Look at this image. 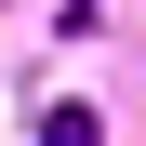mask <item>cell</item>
<instances>
[{
  "instance_id": "obj_1",
  "label": "cell",
  "mask_w": 146,
  "mask_h": 146,
  "mask_svg": "<svg viewBox=\"0 0 146 146\" xmlns=\"http://www.w3.org/2000/svg\"><path fill=\"white\" fill-rule=\"evenodd\" d=\"M40 146H106V119L93 106H40Z\"/></svg>"
}]
</instances>
